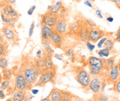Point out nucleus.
<instances>
[{
    "mask_svg": "<svg viewBox=\"0 0 120 101\" xmlns=\"http://www.w3.org/2000/svg\"><path fill=\"white\" fill-rule=\"evenodd\" d=\"M58 15L52 13L49 11H47L46 13L41 15V24L48 26L49 27L54 28L59 19Z\"/></svg>",
    "mask_w": 120,
    "mask_h": 101,
    "instance_id": "nucleus-1",
    "label": "nucleus"
},
{
    "mask_svg": "<svg viewBox=\"0 0 120 101\" xmlns=\"http://www.w3.org/2000/svg\"><path fill=\"white\" fill-rule=\"evenodd\" d=\"M76 80L83 87L86 88L89 86L90 82V77L86 70H81L76 76Z\"/></svg>",
    "mask_w": 120,
    "mask_h": 101,
    "instance_id": "nucleus-2",
    "label": "nucleus"
},
{
    "mask_svg": "<svg viewBox=\"0 0 120 101\" xmlns=\"http://www.w3.org/2000/svg\"><path fill=\"white\" fill-rule=\"evenodd\" d=\"M23 74L28 83L29 87H30V86H31L32 84L34 83V82L36 80V79L38 78L36 70L32 67L25 69L23 72Z\"/></svg>",
    "mask_w": 120,
    "mask_h": 101,
    "instance_id": "nucleus-3",
    "label": "nucleus"
},
{
    "mask_svg": "<svg viewBox=\"0 0 120 101\" xmlns=\"http://www.w3.org/2000/svg\"><path fill=\"white\" fill-rule=\"evenodd\" d=\"M102 87V80L100 77L96 76L94 77L92 80H90L89 84V89L92 91L94 94H98L100 92Z\"/></svg>",
    "mask_w": 120,
    "mask_h": 101,
    "instance_id": "nucleus-4",
    "label": "nucleus"
},
{
    "mask_svg": "<svg viewBox=\"0 0 120 101\" xmlns=\"http://www.w3.org/2000/svg\"><path fill=\"white\" fill-rule=\"evenodd\" d=\"M29 88L28 83L22 73H18L15 78V89L17 91H24Z\"/></svg>",
    "mask_w": 120,
    "mask_h": 101,
    "instance_id": "nucleus-5",
    "label": "nucleus"
},
{
    "mask_svg": "<svg viewBox=\"0 0 120 101\" xmlns=\"http://www.w3.org/2000/svg\"><path fill=\"white\" fill-rule=\"evenodd\" d=\"M104 35V32L100 29L97 27L92 28L90 29L89 33V41L92 42H97L101 38H102Z\"/></svg>",
    "mask_w": 120,
    "mask_h": 101,
    "instance_id": "nucleus-6",
    "label": "nucleus"
},
{
    "mask_svg": "<svg viewBox=\"0 0 120 101\" xmlns=\"http://www.w3.org/2000/svg\"><path fill=\"white\" fill-rule=\"evenodd\" d=\"M55 77L54 71H47L45 70L42 73L40 76L38 83L41 84H45L47 83L51 82Z\"/></svg>",
    "mask_w": 120,
    "mask_h": 101,
    "instance_id": "nucleus-7",
    "label": "nucleus"
},
{
    "mask_svg": "<svg viewBox=\"0 0 120 101\" xmlns=\"http://www.w3.org/2000/svg\"><path fill=\"white\" fill-rule=\"evenodd\" d=\"M2 13L7 16V17H11L15 19H18V17L19 16V14L18 13L17 11L13 7L12 5L9 4H6L5 6H4L3 8H2Z\"/></svg>",
    "mask_w": 120,
    "mask_h": 101,
    "instance_id": "nucleus-8",
    "label": "nucleus"
},
{
    "mask_svg": "<svg viewBox=\"0 0 120 101\" xmlns=\"http://www.w3.org/2000/svg\"><path fill=\"white\" fill-rule=\"evenodd\" d=\"M53 30L61 35L66 33L68 31V24L66 20L64 18H59L57 24L53 28Z\"/></svg>",
    "mask_w": 120,
    "mask_h": 101,
    "instance_id": "nucleus-9",
    "label": "nucleus"
},
{
    "mask_svg": "<svg viewBox=\"0 0 120 101\" xmlns=\"http://www.w3.org/2000/svg\"><path fill=\"white\" fill-rule=\"evenodd\" d=\"M1 32L4 35V36L9 41H14L16 39L17 33L11 26H5L2 29Z\"/></svg>",
    "mask_w": 120,
    "mask_h": 101,
    "instance_id": "nucleus-10",
    "label": "nucleus"
},
{
    "mask_svg": "<svg viewBox=\"0 0 120 101\" xmlns=\"http://www.w3.org/2000/svg\"><path fill=\"white\" fill-rule=\"evenodd\" d=\"M88 65L90 67L97 68L101 71L104 67V62L101 58L95 56H91L88 59Z\"/></svg>",
    "mask_w": 120,
    "mask_h": 101,
    "instance_id": "nucleus-11",
    "label": "nucleus"
},
{
    "mask_svg": "<svg viewBox=\"0 0 120 101\" xmlns=\"http://www.w3.org/2000/svg\"><path fill=\"white\" fill-rule=\"evenodd\" d=\"M54 32L53 28L42 24L41 26V39L42 41L50 40V38Z\"/></svg>",
    "mask_w": 120,
    "mask_h": 101,
    "instance_id": "nucleus-12",
    "label": "nucleus"
},
{
    "mask_svg": "<svg viewBox=\"0 0 120 101\" xmlns=\"http://www.w3.org/2000/svg\"><path fill=\"white\" fill-rule=\"evenodd\" d=\"M120 78V73L117 65H114L113 67H110L109 71V79L112 83H115L117 80H119Z\"/></svg>",
    "mask_w": 120,
    "mask_h": 101,
    "instance_id": "nucleus-13",
    "label": "nucleus"
},
{
    "mask_svg": "<svg viewBox=\"0 0 120 101\" xmlns=\"http://www.w3.org/2000/svg\"><path fill=\"white\" fill-rule=\"evenodd\" d=\"M90 28L84 23V25L81 27V29L79 32L81 40L83 42H87L89 41V33H90Z\"/></svg>",
    "mask_w": 120,
    "mask_h": 101,
    "instance_id": "nucleus-14",
    "label": "nucleus"
},
{
    "mask_svg": "<svg viewBox=\"0 0 120 101\" xmlns=\"http://www.w3.org/2000/svg\"><path fill=\"white\" fill-rule=\"evenodd\" d=\"M49 41L55 47H60V46L61 45V44L63 42V37L60 34L58 33L57 32L54 31L53 35H52V37H51V38H50Z\"/></svg>",
    "mask_w": 120,
    "mask_h": 101,
    "instance_id": "nucleus-15",
    "label": "nucleus"
},
{
    "mask_svg": "<svg viewBox=\"0 0 120 101\" xmlns=\"http://www.w3.org/2000/svg\"><path fill=\"white\" fill-rule=\"evenodd\" d=\"M49 98L51 101H61L63 98V92L57 89H55L52 90L49 95Z\"/></svg>",
    "mask_w": 120,
    "mask_h": 101,
    "instance_id": "nucleus-16",
    "label": "nucleus"
},
{
    "mask_svg": "<svg viewBox=\"0 0 120 101\" xmlns=\"http://www.w3.org/2000/svg\"><path fill=\"white\" fill-rule=\"evenodd\" d=\"M1 20H2V22L5 26H11V27L15 26V24L17 22V19H15V18L11 17H7V16L4 15L3 13L1 14Z\"/></svg>",
    "mask_w": 120,
    "mask_h": 101,
    "instance_id": "nucleus-17",
    "label": "nucleus"
},
{
    "mask_svg": "<svg viewBox=\"0 0 120 101\" xmlns=\"http://www.w3.org/2000/svg\"><path fill=\"white\" fill-rule=\"evenodd\" d=\"M45 64V70L47 71H53V63L52 61V55H46L44 57Z\"/></svg>",
    "mask_w": 120,
    "mask_h": 101,
    "instance_id": "nucleus-18",
    "label": "nucleus"
},
{
    "mask_svg": "<svg viewBox=\"0 0 120 101\" xmlns=\"http://www.w3.org/2000/svg\"><path fill=\"white\" fill-rule=\"evenodd\" d=\"M44 49L45 51L46 55H53L54 50H53V49L51 47V42L49 40H45V41H42Z\"/></svg>",
    "mask_w": 120,
    "mask_h": 101,
    "instance_id": "nucleus-19",
    "label": "nucleus"
},
{
    "mask_svg": "<svg viewBox=\"0 0 120 101\" xmlns=\"http://www.w3.org/2000/svg\"><path fill=\"white\" fill-rule=\"evenodd\" d=\"M63 4L60 1H57L56 3H54L53 5H52V8L49 11V12H51L52 13L56 14V15H58L60 11L61 10L62 7H63Z\"/></svg>",
    "mask_w": 120,
    "mask_h": 101,
    "instance_id": "nucleus-20",
    "label": "nucleus"
},
{
    "mask_svg": "<svg viewBox=\"0 0 120 101\" xmlns=\"http://www.w3.org/2000/svg\"><path fill=\"white\" fill-rule=\"evenodd\" d=\"M25 96L24 91H17L14 93L12 100L13 101H24Z\"/></svg>",
    "mask_w": 120,
    "mask_h": 101,
    "instance_id": "nucleus-21",
    "label": "nucleus"
},
{
    "mask_svg": "<svg viewBox=\"0 0 120 101\" xmlns=\"http://www.w3.org/2000/svg\"><path fill=\"white\" fill-rule=\"evenodd\" d=\"M104 49H106L109 50H112L114 48V41L110 39H108L106 42H105L103 47Z\"/></svg>",
    "mask_w": 120,
    "mask_h": 101,
    "instance_id": "nucleus-22",
    "label": "nucleus"
},
{
    "mask_svg": "<svg viewBox=\"0 0 120 101\" xmlns=\"http://www.w3.org/2000/svg\"><path fill=\"white\" fill-rule=\"evenodd\" d=\"M110 50L103 48V49H101L100 50H99L97 52V53H98V55L100 58H108L109 55H110Z\"/></svg>",
    "mask_w": 120,
    "mask_h": 101,
    "instance_id": "nucleus-23",
    "label": "nucleus"
},
{
    "mask_svg": "<svg viewBox=\"0 0 120 101\" xmlns=\"http://www.w3.org/2000/svg\"><path fill=\"white\" fill-rule=\"evenodd\" d=\"M35 65H36L37 68H39V69H45V64L44 58L38 59L35 61Z\"/></svg>",
    "mask_w": 120,
    "mask_h": 101,
    "instance_id": "nucleus-24",
    "label": "nucleus"
},
{
    "mask_svg": "<svg viewBox=\"0 0 120 101\" xmlns=\"http://www.w3.org/2000/svg\"><path fill=\"white\" fill-rule=\"evenodd\" d=\"M8 60L4 57H1L0 58V67L1 69H5L8 67Z\"/></svg>",
    "mask_w": 120,
    "mask_h": 101,
    "instance_id": "nucleus-25",
    "label": "nucleus"
},
{
    "mask_svg": "<svg viewBox=\"0 0 120 101\" xmlns=\"http://www.w3.org/2000/svg\"><path fill=\"white\" fill-rule=\"evenodd\" d=\"M2 72H3V78L4 80L10 79L11 76V73L10 70H8V69H3Z\"/></svg>",
    "mask_w": 120,
    "mask_h": 101,
    "instance_id": "nucleus-26",
    "label": "nucleus"
},
{
    "mask_svg": "<svg viewBox=\"0 0 120 101\" xmlns=\"http://www.w3.org/2000/svg\"><path fill=\"white\" fill-rule=\"evenodd\" d=\"M85 24L90 29L97 27V24H95V22L94 21H92V19H86L85 20Z\"/></svg>",
    "mask_w": 120,
    "mask_h": 101,
    "instance_id": "nucleus-27",
    "label": "nucleus"
},
{
    "mask_svg": "<svg viewBox=\"0 0 120 101\" xmlns=\"http://www.w3.org/2000/svg\"><path fill=\"white\" fill-rule=\"evenodd\" d=\"M108 40V38L106 37H103L102 38H101L99 42H97V47L99 49H102L103 47V45L105 44V42H106V40Z\"/></svg>",
    "mask_w": 120,
    "mask_h": 101,
    "instance_id": "nucleus-28",
    "label": "nucleus"
},
{
    "mask_svg": "<svg viewBox=\"0 0 120 101\" xmlns=\"http://www.w3.org/2000/svg\"><path fill=\"white\" fill-rule=\"evenodd\" d=\"M115 60L113 58H108V60H106L105 61H104V63L106 64V66L107 67H113L115 65Z\"/></svg>",
    "mask_w": 120,
    "mask_h": 101,
    "instance_id": "nucleus-29",
    "label": "nucleus"
},
{
    "mask_svg": "<svg viewBox=\"0 0 120 101\" xmlns=\"http://www.w3.org/2000/svg\"><path fill=\"white\" fill-rule=\"evenodd\" d=\"M68 13V10L67 8L65 7V6H63L61 10L59 12V14H58V16L60 18H64V17L66 15V14Z\"/></svg>",
    "mask_w": 120,
    "mask_h": 101,
    "instance_id": "nucleus-30",
    "label": "nucleus"
},
{
    "mask_svg": "<svg viewBox=\"0 0 120 101\" xmlns=\"http://www.w3.org/2000/svg\"><path fill=\"white\" fill-rule=\"evenodd\" d=\"M8 85H9V82L8 80H4L3 82H1V90H6L8 87Z\"/></svg>",
    "mask_w": 120,
    "mask_h": 101,
    "instance_id": "nucleus-31",
    "label": "nucleus"
},
{
    "mask_svg": "<svg viewBox=\"0 0 120 101\" xmlns=\"http://www.w3.org/2000/svg\"><path fill=\"white\" fill-rule=\"evenodd\" d=\"M86 44L87 48V49L90 50V51L92 52L93 50H94V49H95V45H94L93 44H92V42H90V41L86 42Z\"/></svg>",
    "mask_w": 120,
    "mask_h": 101,
    "instance_id": "nucleus-32",
    "label": "nucleus"
},
{
    "mask_svg": "<svg viewBox=\"0 0 120 101\" xmlns=\"http://www.w3.org/2000/svg\"><path fill=\"white\" fill-rule=\"evenodd\" d=\"M35 29V22H32L31 26H30V28H29V36L30 37H32L33 34H34V31Z\"/></svg>",
    "mask_w": 120,
    "mask_h": 101,
    "instance_id": "nucleus-33",
    "label": "nucleus"
},
{
    "mask_svg": "<svg viewBox=\"0 0 120 101\" xmlns=\"http://www.w3.org/2000/svg\"><path fill=\"white\" fill-rule=\"evenodd\" d=\"M5 52H6L5 46L4 44H2V42H1V44H0V55H1V57H3L5 55Z\"/></svg>",
    "mask_w": 120,
    "mask_h": 101,
    "instance_id": "nucleus-34",
    "label": "nucleus"
},
{
    "mask_svg": "<svg viewBox=\"0 0 120 101\" xmlns=\"http://www.w3.org/2000/svg\"><path fill=\"white\" fill-rule=\"evenodd\" d=\"M35 9H36V6H35V5L32 6H31V7L29 8V9L28 10V11H27V14H28V15H29V16L32 15Z\"/></svg>",
    "mask_w": 120,
    "mask_h": 101,
    "instance_id": "nucleus-35",
    "label": "nucleus"
},
{
    "mask_svg": "<svg viewBox=\"0 0 120 101\" xmlns=\"http://www.w3.org/2000/svg\"><path fill=\"white\" fill-rule=\"evenodd\" d=\"M65 55H66L68 57L71 58V57H73V56L74 55V50H72V49H68V50H66V52H65Z\"/></svg>",
    "mask_w": 120,
    "mask_h": 101,
    "instance_id": "nucleus-36",
    "label": "nucleus"
},
{
    "mask_svg": "<svg viewBox=\"0 0 120 101\" xmlns=\"http://www.w3.org/2000/svg\"><path fill=\"white\" fill-rule=\"evenodd\" d=\"M115 89L117 92L120 94V79L117 80L115 82Z\"/></svg>",
    "mask_w": 120,
    "mask_h": 101,
    "instance_id": "nucleus-37",
    "label": "nucleus"
},
{
    "mask_svg": "<svg viewBox=\"0 0 120 101\" xmlns=\"http://www.w3.org/2000/svg\"><path fill=\"white\" fill-rule=\"evenodd\" d=\"M95 13H96L97 16L99 17V18H100V19H103V14H102V12H101V10H99V9H97V10H96V11H95Z\"/></svg>",
    "mask_w": 120,
    "mask_h": 101,
    "instance_id": "nucleus-38",
    "label": "nucleus"
},
{
    "mask_svg": "<svg viewBox=\"0 0 120 101\" xmlns=\"http://www.w3.org/2000/svg\"><path fill=\"white\" fill-rule=\"evenodd\" d=\"M83 3H84V4L86 5V6H87L89 8H93V5H92V2L90 0H84Z\"/></svg>",
    "mask_w": 120,
    "mask_h": 101,
    "instance_id": "nucleus-39",
    "label": "nucleus"
},
{
    "mask_svg": "<svg viewBox=\"0 0 120 101\" xmlns=\"http://www.w3.org/2000/svg\"><path fill=\"white\" fill-rule=\"evenodd\" d=\"M42 55H43V53L42 50H38L36 52V57L38 58V59L42 58Z\"/></svg>",
    "mask_w": 120,
    "mask_h": 101,
    "instance_id": "nucleus-40",
    "label": "nucleus"
},
{
    "mask_svg": "<svg viewBox=\"0 0 120 101\" xmlns=\"http://www.w3.org/2000/svg\"><path fill=\"white\" fill-rule=\"evenodd\" d=\"M108 101V97L105 95H101L99 98V101Z\"/></svg>",
    "mask_w": 120,
    "mask_h": 101,
    "instance_id": "nucleus-41",
    "label": "nucleus"
},
{
    "mask_svg": "<svg viewBox=\"0 0 120 101\" xmlns=\"http://www.w3.org/2000/svg\"><path fill=\"white\" fill-rule=\"evenodd\" d=\"M112 3H113L115 6L120 8V0H110Z\"/></svg>",
    "mask_w": 120,
    "mask_h": 101,
    "instance_id": "nucleus-42",
    "label": "nucleus"
},
{
    "mask_svg": "<svg viewBox=\"0 0 120 101\" xmlns=\"http://www.w3.org/2000/svg\"><path fill=\"white\" fill-rule=\"evenodd\" d=\"M115 40L117 41H120V27L119 29L117 30V33H116V37H115Z\"/></svg>",
    "mask_w": 120,
    "mask_h": 101,
    "instance_id": "nucleus-43",
    "label": "nucleus"
},
{
    "mask_svg": "<svg viewBox=\"0 0 120 101\" xmlns=\"http://www.w3.org/2000/svg\"><path fill=\"white\" fill-rule=\"evenodd\" d=\"M53 57H54V58H56V59H57V60H60V61H62V60H63V58H62V56H61L60 55H58V54H54V55H53Z\"/></svg>",
    "mask_w": 120,
    "mask_h": 101,
    "instance_id": "nucleus-44",
    "label": "nucleus"
},
{
    "mask_svg": "<svg viewBox=\"0 0 120 101\" xmlns=\"http://www.w3.org/2000/svg\"><path fill=\"white\" fill-rule=\"evenodd\" d=\"M106 20H107L109 23H112V22H113V21H114V18L112 17H111V16H108V17H106Z\"/></svg>",
    "mask_w": 120,
    "mask_h": 101,
    "instance_id": "nucleus-45",
    "label": "nucleus"
},
{
    "mask_svg": "<svg viewBox=\"0 0 120 101\" xmlns=\"http://www.w3.org/2000/svg\"><path fill=\"white\" fill-rule=\"evenodd\" d=\"M5 98V94L3 91V90H0V98L1 99H4Z\"/></svg>",
    "mask_w": 120,
    "mask_h": 101,
    "instance_id": "nucleus-46",
    "label": "nucleus"
},
{
    "mask_svg": "<svg viewBox=\"0 0 120 101\" xmlns=\"http://www.w3.org/2000/svg\"><path fill=\"white\" fill-rule=\"evenodd\" d=\"M8 1V3L7 4H11V5H15V3H16V1L15 0H7Z\"/></svg>",
    "mask_w": 120,
    "mask_h": 101,
    "instance_id": "nucleus-47",
    "label": "nucleus"
},
{
    "mask_svg": "<svg viewBox=\"0 0 120 101\" xmlns=\"http://www.w3.org/2000/svg\"><path fill=\"white\" fill-rule=\"evenodd\" d=\"M39 92V90L38 89H32L31 90V93L33 95H37Z\"/></svg>",
    "mask_w": 120,
    "mask_h": 101,
    "instance_id": "nucleus-48",
    "label": "nucleus"
},
{
    "mask_svg": "<svg viewBox=\"0 0 120 101\" xmlns=\"http://www.w3.org/2000/svg\"><path fill=\"white\" fill-rule=\"evenodd\" d=\"M40 101H51V100H50V98L49 97H46V98H42Z\"/></svg>",
    "mask_w": 120,
    "mask_h": 101,
    "instance_id": "nucleus-49",
    "label": "nucleus"
},
{
    "mask_svg": "<svg viewBox=\"0 0 120 101\" xmlns=\"http://www.w3.org/2000/svg\"><path fill=\"white\" fill-rule=\"evenodd\" d=\"M71 101V100H70L69 98H65V97H64V98L62 99V101Z\"/></svg>",
    "mask_w": 120,
    "mask_h": 101,
    "instance_id": "nucleus-50",
    "label": "nucleus"
},
{
    "mask_svg": "<svg viewBox=\"0 0 120 101\" xmlns=\"http://www.w3.org/2000/svg\"><path fill=\"white\" fill-rule=\"evenodd\" d=\"M105 84H103L102 85V87H101V91H102V92H104V91H105Z\"/></svg>",
    "mask_w": 120,
    "mask_h": 101,
    "instance_id": "nucleus-51",
    "label": "nucleus"
},
{
    "mask_svg": "<svg viewBox=\"0 0 120 101\" xmlns=\"http://www.w3.org/2000/svg\"><path fill=\"white\" fill-rule=\"evenodd\" d=\"M117 67H118V69H119V73H120V62L117 64Z\"/></svg>",
    "mask_w": 120,
    "mask_h": 101,
    "instance_id": "nucleus-52",
    "label": "nucleus"
},
{
    "mask_svg": "<svg viewBox=\"0 0 120 101\" xmlns=\"http://www.w3.org/2000/svg\"><path fill=\"white\" fill-rule=\"evenodd\" d=\"M71 101H79V100H76V99H73V100H71Z\"/></svg>",
    "mask_w": 120,
    "mask_h": 101,
    "instance_id": "nucleus-53",
    "label": "nucleus"
},
{
    "mask_svg": "<svg viewBox=\"0 0 120 101\" xmlns=\"http://www.w3.org/2000/svg\"><path fill=\"white\" fill-rule=\"evenodd\" d=\"M13 101V100H8V101Z\"/></svg>",
    "mask_w": 120,
    "mask_h": 101,
    "instance_id": "nucleus-54",
    "label": "nucleus"
},
{
    "mask_svg": "<svg viewBox=\"0 0 120 101\" xmlns=\"http://www.w3.org/2000/svg\"><path fill=\"white\" fill-rule=\"evenodd\" d=\"M75 1H80L81 0H75Z\"/></svg>",
    "mask_w": 120,
    "mask_h": 101,
    "instance_id": "nucleus-55",
    "label": "nucleus"
},
{
    "mask_svg": "<svg viewBox=\"0 0 120 101\" xmlns=\"http://www.w3.org/2000/svg\"><path fill=\"white\" fill-rule=\"evenodd\" d=\"M90 1H94V0H90Z\"/></svg>",
    "mask_w": 120,
    "mask_h": 101,
    "instance_id": "nucleus-56",
    "label": "nucleus"
}]
</instances>
